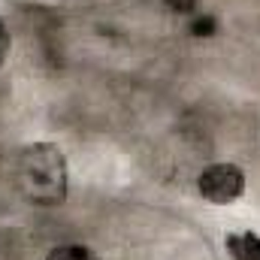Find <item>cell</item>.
I'll list each match as a JSON object with an SVG mask.
<instances>
[{"instance_id":"6da1fadb","label":"cell","mask_w":260,"mask_h":260,"mask_svg":"<svg viewBox=\"0 0 260 260\" xmlns=\"http://www.w3.org/2000/svg\"><path fill=\"white\" fill-rule=\"evenodd\" d=\"M15 185L34 206H58L67 197V160L52 142H34L21 148L15 160Z\"/></svg>"},{"instance_id":"5b68a950","label":"cell","mask_w":260,"mask_h":260,"mask_svg":"<svg viewBox=\"0 0 260 260\" xmlns=\"http://www.w3.org/2000/svg\"><path fill=\"white\" fill-rule=\"evenodd\" d=\"M215 30H218V21L212 15H197L194 21H191V34L194 37H212Z\"/></svg>"},{"instance_id":"3957f363","label":"cell","mask_w":260,"mask_h":260,"mask_svg":"<svg viewBox=\"0 0 260 260\" xmlns=\"http://www.w3.org/2000/svg\"><path fill=\"white\" fill-rule=\"evenodd\" d=\"M233 260H260V236L257 233H230L224 239Z\"/></svg>"},{"instance_id":"52a82bcc","label":"cell","mask_w":260,"mask_h":260,"mask_svg":"<svg viewBox=\"0 0 260 260\" xmlns=\"http://www.w3.org/2000/svg\"><path fill=\"white\" fill-rule=\"evenodd\" d=\"M6 55H9V30H6V24L0 21V64H3Z\"/></svg>"},{"instance_id":"7a4b0ae2","label":"cell","mask_w":260,"mask_h":260,"mask_svg":"<svg viewBox=\"0 0 260 260\" xmlns=\"http://www.w3.org/2000/svg\"><path fill=\"white\" fill-rule=\"evenodd\" d=\"M197 188L203 200L215 203V206H227L233 200H239L245 191V173L236 164H212L200 173Z\"/></svg>"},{"instance_id":"8992f818","label":"cell","mask_w":260,"mask_h":260,"mask_svg":"<svg viewBox=\"0 0 260 260\" xmlns=\"http://www.w3.org/2000/svg\"><path fill=\"white\" fill-rule=\"evenodd\" d=\"M167 3V9H173V12H179V15H188V12H194L197 0H164Z\"/></svg>"},{"instance_id":"277c9868","label":"cell","mask_w":260,"mask_h":260,"mask_svg":"<svg viewBox=\"0 0 260 260\" xmlns=\"http://www.w3.org/2000/svg\"><path fill=\"white\" fill-rule=\"evenodd\" d=\"M46 260H100L94 251H88L85 245H58L49 251Z\"/></svg>"}]
</instances>
